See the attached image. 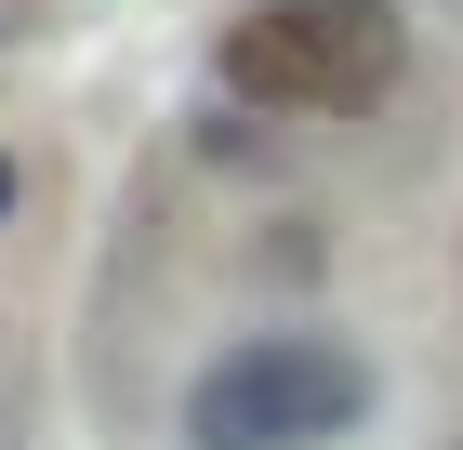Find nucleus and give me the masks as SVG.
I'll use <instances>...</instances> for the list:
<instances>
[{"label":"nucleus","instance_id":"obj_1","mask_svg":"<svg viewBox=\"0 0 463 450\" xmlns=\"http://www.w3.org/2000/svg\"><path fill=\"white\" fill-rule=\"evenodd\" d=\"M371 424V358L331 331H265L185 384V450H331Z\"/></svg>","mask_w":463,"mask_h":450},{"label":"nucleus","instance_id":"obj_2","mask_svg":"<svg viewBox=\"0 0 463 450\" xmlns=\"http://www.w3.org/2000/svg\"><path fill=\"white\" fill-rule=\"evenodd\" d=\"M225 93L239 106H279V120H345L371 106L397 67H411V27H397L384 0H265L225 27Z\"/></svg>","mask_w":463,"mask_h":450}]
</instances>
